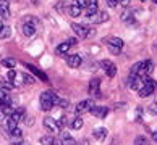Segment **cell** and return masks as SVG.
<instances>
[{
	"label": "cell",
	"instance_id": "6da1fadb",
	"mask_svg": "<svg viewBox=\"0 0 157 145\" xmlns=\"http://www.w3.org/2000/svg\"><path fill=\"white\" fill-rule=\"evenodd\" d=\"M59 102H60V98L54 90H45L40 94V108L44 111H50L54 107L59 105Z\"/></svg>",
	"mask_w": 157,
	"mask_h": 145
},
{
	"label": "cell",
	"instance_id": "7a4b0ae2",
	"mask_svg": "<svg viewBox=\"0 0 157 145\" xmlns=\"http://www.w3.org/2000/svg\"><path fill=\"white\" fill-rule=\"evenodd\" d=\"M155 89H157V82H155V81L154 79H151V78H146V79H144V84H143V87H141V89H139L138 92H139V97H149L151 94H154V92H155Z\"/></svg>",
	"mask_w": 157,
	"mask_h": 145
},
{
	"label": "cell",
	"instance_id": "3957f363",
	"mask_svg": "<svg viewBox=\"0 0 157 145\" xmlns=\"http://www.w3.org/2000/svg\"><path fill=\"white\" fill-rule=\"evenodd\" d=\"M92 107H94V102H92L91 98H86V100H83V102L78 103V107L75 108V113H76V116H81V114L91 111Z\"/></svg>",
	"mask_w": 157,
	"mask_h": 145
},
{
	"label": "cell",
	"instance_id": "277c9868",
	"mask_svg": "<svg viewBox=\"0 0 157 145\" xmlns=\"http://www.w3.org/2000/svg\"><path fill=\"white\" fill-rule=\"evenodd\" d=\"M89 94L92 98H101V79L99 78H94V79H91V82H89Z\"/></svg>",
	"mask_w": 157,
	"mask_h": 145
},
{
	"label": "cell",
	"instance_id": "5b68a950",
	"mask_svg": "<svg viewBox=\"0 0 157 145\" xmlns=\"http://www.w3.org/2000/svg\"><path fill=\"white\" fill-rule=\"evenodd\" d=\"M101 66H102V69L105 71V74H107L109 78H113L115 74H117V66H115L110 60H102L101 61Z\"/></svg>",
	"mask_w": 157,
	"mask_h": 145
},
{
	"label": "cell",
	"instance_id": "8992f818",
	"mask_svg": "<svg viewBox=\"0 0 157 145\" xmlns=\"http://www.w3.org/2000/svg\"><path fill=\"white\" fill-rule=\"evenodd\" d=\"M44 127H45L47 131H50L52 134H55V132H60L59 123H57L55 119H52L50 116H45V118H44Z\"/></svg>",
	"mask_w": 157,
	"mask_h": 145
},
{
	"label": "cell",
	"instance_id": "52a82bcc",
	"mask_svg": "<svg viewBox=\"0 0 157 145\" xmlns=\"http://www.w3.org/2000/svg\"><path fill=\"white\" fill-rule=\"evenodd\" d=\"M25 68H28V69H29V71L34 74V76H36V78H39V79H42L44 82H49V78H47V74H45V73H42L39 68H36L34 65H31V63H25Z\"/></svg>",
	"mask_w": 157,
	"mask_h": 145
},
{
	"label": "cell",
	"instance_id": "ba28073f",
	"mask_svg": "<svg viewBox=\"0 0 157 145\" xmlns=\"http://www.w3.org/2000/svg\"><path fill=\"white\" fill-rule=\"evenodd\" d=\"M71 29L75 31V34L79 37V39H86L88 37V26H84V24H76V23H73L71 24Z\"/></svg>",
	"mask_w": 157,
	"mask_h": 145
},
{
	"label": "cell",
	"instance_id": "9c48e42d",
	"mask_svg": "<svg viewBox=\"0 0 157 145\" xmlns=\"http://www.w3.org/2000/svg\"><path fill=\"white\" fill-rule=\"evenodd\" d=\"M144 79H146V78H144ZM144 79L138 78V76H130V78H128V85H130L133 90H139L143 87V84H144Z\"/></svg>",
	"mask_w": 157,
	"mask_h": 145
},
{
	"label": "cell",
	"instance_id": "30bf717a",
	"mask_svg": "<svg viewBox=\"0 0 157 145\" xmlns=\"http://www.w3.org/2000/svg\"><path fill=\"white\" fill-rule=\"evenodd\" d=\"M109 18L110 16H109L107 11H97L94 16H91V21L94 23V24H102V23L109 21Z\"/></svg>",
	"mask_w": 157,
	"mask_h": 145
},
{
	"label": "cell",
	"instance_id": "8fae6325",
	"mask_svg": "<svg viewBox=\"0 0 157 145\" xmlns=\"http://www.w3.org/2000/svg\"><path fill=\"white\" fill-rule=\"evenodd\" d=\"M23 34H25L26 37L34 36V34H36V26H34V23H29V21L23 23Z\"/></svg>",
	"mask_w": 157,
	"mask_h": 145
},
{
	"label": "cell",
	"instance_id": "7c38bea8",
	"mask_svg": "<svg viewBox=\"0 0 157 145\" xmlns=\"http://www.w3.org/2000/svg\"><path fill=\"white\" fill-rule=\"evenodd\" d=\"M81 61H83V60H81V55H78V53L67 56V63H68L70 68H78L81 65Z\"/></svg>",
	"mask_w": 157,
	"mask_h": 145
},
{
	"label": "cell",
	"instance_id": "4fadbf2b",
	"mask_svg": "<svg viewBox=\"0 0 157 145\" xmlns=\"http://www.w3.org/2000/svg\"><path fill=\"white\" fill-rule=\"evenodd\" d=\"M105 44H107V47H113V49H120V50L123 47V40L120 37H107Z\"/></svg>",
	"mask_w": 157,
	"mask_h": 145
},
{
	"label": "cell",
	"instance_id": "5bb4252c",
	"mask_svg": "<svg viewBox=\"0 0 157 145\" xmlns=\"http://www.w3.org/2000/svg\"><path fill=\"white\" fill-rule=\"evenodd\" d=\"M107 113H109V110L105 108V107H92L91 108V114H94L96 116V118H105V116H107Z\"/></svg>",
	"mask_w": 157,
	"mask_h": 145
},
{
	"label": "cell",
	"instance_id": "9a60e30c",
	"mask_svg": "<svg viewBox=\"0 0 157 145\" xmlns=\"http://www.w3.org/2000/svg\"><path fill=\"white\" fill-rule=\"evenodd\" d=\"M86 11H88V16H94L97 13V0H88L86 3Z\"/></svg>",
	"mask_w": 157,
	"mask_h": 145
},
{
	"label": "cell",
	"instance_id": "2e32d148",
	"mask_svg": "<svg viewBox=\"0 0 157 145\" xmlns=\"http://www.w3.org/2000/svg\"><path fill=\"white\" fill-rule=\"evenodd\" d=\"M60 143L62 145H76V140H75L68 132H62L60 134Z\"/></svg>",
	"mask_w": 157,
	"mask_h": 145
},
{
	"label": "cell",
	"instance_id": "e0dca14e",
	"mask_svg": "<svg viewBox=\"0 0 157 145\" xmlns=\"http://www.w3.org/2000/svg\"><path fill=\"white\" fill-rule=\"evenodd\" d=\"M92 136H94L97 140H104V139L107 137V129L105 127H96L94 132H92Z\"/></svg>",
	"mask_w": 157,
	"mask_h": 145
},
{
	"label": "cell",
	"instance_id": "ac0fdd59",
	"mask_svg": "<svg viewBox=\"0 0 157 145\" xmlns=\"http://www.w3.org/2000/svg\"><path fill=\"white\" fill-rule=\"evenodd\" d=\"M13 111H15V108L11 107V105H8V103H0V113L5 114L7 118L13 114Z\"/></svg>",
	"mask_w": 157,
	"mask_h": 145
},
{
	"label": "cell",
	"instance_id": "d6986e66",
	"mask_svg": "<svg viewBox=\"0 0 157 145\" xmlns=\"http://www.w3.org/2000/svg\"><path fill=\"white\" fill-rule=\"evenodd\" d=\"M70 47H71V45H70L68 42H63V44H60L59 47L55 49V53H57V55H67L68 50H70Z\"/></svg>",
	"mask_w": 157,
	"mask_h": 145
},
{
	"label": "cell",
	"instance_id": "ffe728a7",
	"mask_svg": "<svg viewBox=\"0 0 157 145\" xmlns=\"http://www.w3.org/2000/svg\"><path fill=\"white\" fill-rule=\"evenodd\" d=\"M0 16H2V18H10V7H8L7 2L0 3Z\"/></svg>",
	"mask_w": 157,
	"mask_h": 145
},
{
	"label": "cell",
	"instance_id": "44dd1931",
	"mask_svg": "<svg viewBox=\"0 0 157 145\" xmlns=\"http://www.w3.org/2000/svg\"><path fill=\"white\" fill-rule=\"evenodd\" d=\"M16 127H18V121H16L13 116H8L7 118V129L11 132L13 129H16Z\"/></svg>",
	"mask_w": 157,
	"mask_h": 145
},
{
	"label": "cell",
	"instance_id": "7402d4cb",
	"mask_svg": "<svg viewBox=\"0 0 157 145\" xmlns=\"http://www.w3.org/2000/svg\"><path fill=\"white\" fill-rule=\"evenodd\" d=\"M2 66L11 69V68L16 66V60H15V58H3V60H2Z\"/></svg>",
	"mask_w": 157,
	"mask_h": 145
},
{
	"label": "cell",
	"instance_id": "603a6c76",
	"mask_svg": "<svg viewBox=\"0 0 157 145\" xmlns=\"http://www.w3.org/2000/svg\"><path fill=\"white\" fill-rule=\"evenodd\" d=\"M133 145H151V140L144 136H138L135 139V142H133Z\"/></svg>",
	"mask_w": 157,
	"mask_h": 145
},
{
	"label": "cell",
	"instance_id": "cb8c5ba5",
	"mask_svg": "<svg viewBox=\"0 0 157 145\" xmlns=\"http://www.w3.org/2000/svg\"><path fill=\"white\" fill-rule=\"evenodd\" d=\"M83 124H84V123H83V119H81L79 116H76V118L73 119V123H71V127L78 131V129H81V127H83Z\"/></svg>",
	"mask_w": 157,
	"mask_h": 145
},
{
	"label": "cell",
	"instance_id": "d4e9b609",
	"mask_svg": "<svg viewBox=\"0 0 157 145\" xmlns=\"http://www.w3.org/2000/svg\"><path fill=\"white\" fill-rule=\"evenodd\" d=\"M10 34H11V29L8 26H3L0 29V39H7V37H10Z\"/></svg>",
	"mask_w": 157,
	"mask_h": 145
},
{
	"label": "cell",
	"instance_id": "484cf974",
	"mask_svg": "<svg viewBox=\"0 0 157 145\" xmlns=\"http://www.w3.org/2000/svg\"><path fill=\"white\" fill-rule=\"evenodd\" d=\"M68 11H70V15H71V16H81V8L76 7V5H71V7L68 8Z\"/></svg>",
	"mask_w": 157,
	"mask_h": 145
},
{
	"label": "cell",
	"instance_id": "4316f807",
	"mask_svg": "<svg viewBox=\"0 0 157 145\" xmlns=\"http://www.w3.org/2000/svg\"><path fill=\"white\" fill-rule=\"evenodd\" d=\"M2 81V89H5V90H10V89H13V82H10L8 79H0Z\"/></svg>",
	"mask_w": 157,
	"mask_h": 145
},
{
	"label": "cell",
	"instance_id": "83f0119b",
	"mask_svg": "<svg viewBox=\"0 0 157 145\" xmlns=\"http://www.w3.org/2000/svg\"><path fill=\"white\" fill-rule=\"evenodd\" d=\"M15 78H16V71H15V69H8V73H7V79L10 81V82H13Z\"/></svg>",
	"mask_w": 157,
	"mask_h": 145
},
{
	"label": "cell",
	"instance_id": "f1b7e54d",
	"mask_svg": "<svg viewBox=\"0 0 157 145\" xmlns=\"http://www.w3.org/2000/svg\"><path fill=\"white\" fill-rule=\"evenodd\" d=\"M23 81H25V82L26 84H34V82H36V81H34V78L33 76H29V74H23Z\"/></svg>",
	"mask_w": 157,
	"mask_h": 145
},
{
	"label": "cell",
	"instance_id": "f546056e",
	"mask_svg": "<svg viewBox=\"0 0 157 145\" xmlns=\"http://www.w3.org/2000/svg\"><path fill=\"white\" fill-rule=\"evenodd\" d=\"M131 13H130V11H123V13H121V20H123V21H133V18H131Z\"/></svg>",
	"mask_w": 157,
	"mask_h": 145
},
{
	"label": "cell",
	"instance_id": "4dcf8cb0",
	"mask_svg": "<svg viewBox=\"0 0 157 145\" xmlns=\"http://www.w3.org/2000/svg\"><path fill=\"white\" fill-rule=\"evenodd\" d=\"M86 3H88V0H75V5H76V7H79V8H84Z\"/></svg>",
	"mask_w": 157,
	"mask_h": 145
},
{
	"label": "cell",
	"instance_id": "1f68e13d",
	"mask_svg": "<svg viewBox=\"0 0 157 145\" xmlns=\"http://www.w3.org/2000/svg\"><path fill=\"white\" fill-rule=\"evenodd\" d=\"M11 136H15V137H21V136H23V131L20 129V127H16V129L11 131Z\"/></svg>",
	"mask_w": 157,
	"mask_h": 145
},
{
	"label": "cell",
	"instance_id": "d6a6232c",
	"mask_svg": "<svg viewBox=\"0 0 157 145\" xmlns=\"http://www.w3.org/2000/svg\"><path fill=\"white\" fill-rule=\"evenodd\" d=\"M149 111L152 113V114H157V102H154L152 105L149 107Z\"/></svg>",
	"mask_w": 157,
	"mask_h": 145
},
{
	"label": "cell",
	"instance_id": "836d02e7",
	"mask_svg": "<svg viewBox=\"0 0 157 145\" xmlns=\"http://www.w3.org/2000/svg\"><path fill=\"white\" fill-rule=\"evenodd\" d=\"M57 123H59V126L62 127V126H67V118H65V116H62V118L59 119V121H57Z\"/></svg>",
	"mask_w": 157,
	"mask_h": 145
},
{
	"label": "cell",
	"instance_id": "e575fe53",
	"mask_svg": "<svg viewBox=\"0 0 157 145\" xmlns=\"http://www.w3.org/2000/svg\"><path fill=\"white\" fill-rule=\"evenodd\" d=\"M59 107H60V108H67V107H68V100H62V98H60Z\"/></svg>",
	"mask_w": 157,
	"mask_h": 145
},
{
	"label": "cell",
	"instance_id": "d590c367",
	"mask_svg": "<svg viewBox=\"0 0 157 145\" xmlns=\"http://www.w3.org/2000/svg\"><path fill=\"white\" fill-rule=\"evenodd\" d=\"M117 2H118V0H107L109 7H112V8H115V7H117Z\"/></svg>",
	"mask_w": 157,
	"mask_h": 145
},
{
	"label": "cell",
	"instance_id": "8d00e7d4",
	"mask_svg": "<svg viewBox=\"0 0 157 145\" xmlns=\"http://www.w3.org/2000/svg\"><path fill=\"white\" fill-rule=\"evenodd\" d=\"M96 36V31L94 29H88V37H94Z\"/></svg>",
	"mask_w": 157,
	"mask_h": 145
},
{
	"label": "cell",
	"instance_id": "74e56055",
	"mask_svg": "<svg viewBox=\"0 0 157 145\" xmlns=\"http://www.w3.org/2000/svg\"><path fill=\"white\" fill-rule=\"evenodd\" d=\"M68 44H70V45H75V44H76V39H75V37L68 39Z\"/></svg>",
	"mask_w": 157,
	"mask_h": 145
},
{
	"label": "cell",
	"instance_id": "f35d334b",
	"mask_svg": "<svg viewBox=\"0 0 157 145\" xmlns=\"http://www.w3.org/2000/svg\"><path fill=\"white\" fill-rule=\"evenodd\" d=\"M13 145H29V143L25 142V140H20V142H16V143H13Z\"/></svg>",
	"mask_w": 157,
	"mask_h": 145
},
{
	"label": "cell",
	"instance_id": "ab89813d",
	"mask_svg": "<svg viewBox=\"0 0 157 145\" xmlns=\"http://www.w3.org/2000/svg\"><path fill=\"white\" fill-rule=\"evenodd\" d=\"M118 2H120L121 5H128V3H130V0H118Z\"/></svg>",
	"mask_w": 157,
	"mask_h": 145
},
{
	"label": "cell",
	"instance_id": "60d3db41",
	"mask_svg": "<svg viewBox=\"0 0 157 145\" xmlns=\"http://www.w3.org/2000/svg\"><path fill=\"white\" fill-rule=\"evenodd\" d=\"M152 139H154V140H157V131L152 132Z\"/></svg>",
	"mask_w": 157,
	"mask_h": 145
},
{
	"label": "cell",
	"instance_id": "b9f144b4",
	"mask_svg": "<svg viewBox=\"0 0 157 145\" xmlns=\"http://www.w3.org/2000/svg\"><path fill=\"white\" fill-rule=\"evenodd\" d=\"M3 27V21H2V18H0V29Z\"/></svg>",
	"mask_w": 157,
	"mask_h": 145
},
{
	"label": "cell",
	"instance_id": "7bdbcfd3",
	"mask_svg": "<svg viewBox=\"0 0 157 145\" xmlns=\"http://www.w3.org/2000/svg\"><path fill=\"white\" fill-rule=\"evenodd\" d=\"M31 3H34V5H36V3H37V0H31Z\"/></svg>",
	"mask_w": 157,
	"mask_h": 145
},
{
	"label": "cell",
	"instance_id": "ee69618b",
	"mask_svg": "<svg viewBox=\"0 0 157 145\" xmlns=\"http://www.w3.org/2000/svg\"><path fill=\"white\" fill-rule=\"evenodd\" d=\"M139 2H146V0H139Z\"/></svg>",
	"mask_w": 157,
	"mask_h": 145
},
{
	"label": "cell",
	"instance_id": "f6af8a7d",
	"mask_svg": "<svg viewBox=\"0 0 157 145\" xmlns=\"http://www.w3.org/2000/svg\"><path fill=\"white\" fill-rule=\"evenodd\" d=\"M154 3H157V0H154Z\"/></svg>",
	"mask_w": 157,
	"mask_h": 145
}]
</instances>
